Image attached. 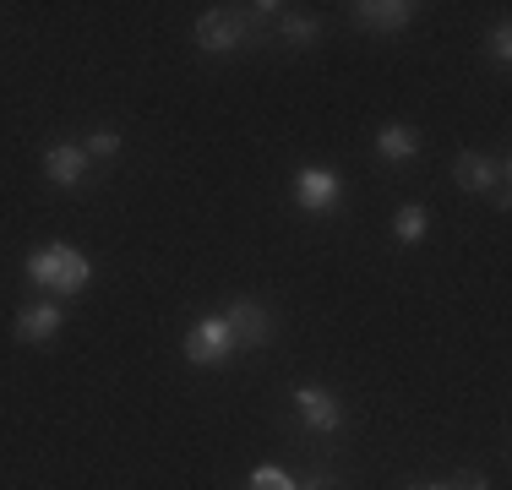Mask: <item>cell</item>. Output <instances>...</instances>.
Instances as JSON below:
<instances>
[{"instance_id": "cell-7", "label": "cell", "mask_w": 512, "mask_h": 490, "mask_svg": "<svg viewBox=\"0 0 512 490\" xmlns=\"http://www.w3.org/2000/svg\"><path fill=\"white\" fill-rule=\"evenodd\" d=\"M44 175H50V186H82V175H88V153H82V142H55L50 153H44Z\"/></svg>"}, {"instance_id": "cell-8", "label": "cell", "mask_w": 512, "mask_h": 490, "mask_svg": "<svg viewBox=\"0 0 512 490\" xmlns=\"http://www.w3.org/2000/svg\"><path fill=\"white\" fill-rule=\"evenodd\" d=\"M453 175H458L463 191H496V186H507V158L491 164V158H480V153H458Z\"/></svg>"}, {"instance_id": "cell-2", "label": "cell", "mask_w": 512, "mask_h": 490, "mask_svg": "<svg viewBox=\"0 0 512 490\" xmlns=\"http://www.w3.org/2000/svg\"><path fill=\"white\" fill-rule=\"evenodd\" d=\"M246 17L240 11H202L197 17V44L207 49V55H229V49L246 44Z\"/></svg>"}, {"instance_id": "cell-4", "label": "cell", "mask_w": 512, "mask_h": 490, "mask_svg": "<svg viewBox=\"0 0 512 490\" xmlns=\"http://www.w3.org/2000/svg\"><path fill=\"white\" fill-rule=\"evenodd\" d=\"M229 354H235V343H229L224 316H207V322H197L186 333V360L191 365H224Z\"/></svg>"}, {"instance_id": "cell-5", "label": "cell", "mask_w": 512, "mask_h": 490, "mask_svg": "<svg viewBox=\"0 0 512 490\" xmlns=\"http://www.w3.org/2000/svg\"><path fill=\"white\" fill-rule=\"evenodd\" d=\"M295 202L306 207V213H327V207L344 202V180H338L333 169H300L295 175Z\"/></svg>"}, {"instance_id": "cell-1", "label": "cell", "mask_w": 512, "mask_h": 490, "mask_svg": "<svg viewBox=\"0 0 512 490\" xmlns=\"http://www.w3.org/2000/svg\"><path fill=\"white\" fill-rule=\"evenodd\" d=\"M28 278L39 289H55V294H82L93 278V262L77 245H44V251L28 256Z\"/></svg>"}, {"instance_id": "cell-13", "label": "cell", "mask_w": 512, "mask_h": 490, "mask_svg": "<svg viewBox=\"0 0 512 490\" xmlns=\"http://www.w3.org/2000/svg\"><path fill=\"white\" fill-rule=\"evenodd\" d=\"M246 490H300V485L289 480L284 469H273V463H262V469H256L251 480H246Z\"/></svg>"}, {"instance_id": "cell-19", "label": "cell", "mask_w": 512, "mask_h": 490, "mask_svg": "<svg viewBox=\"0 0 512 490\" xmlns=\"http://www.w3.org/2000/svg\"><path fill=\"white\" fill-rule=\"evenodd\" d=\"M409 490H447V485H409Z\"/></svg>"}, {"instance_id": "cell-11", "label": "cell", "mask_w": 512, "mask_h": 490, "mask_svg": "<svg viewBox=\"0 0 512 490\" xmlns=\"http://www.w3.org/2000/svg\"><path fill=\"white\" fill-rule=\"evenodd\" d=\"M60 333V305H28L17 316V338L22 343H50Z\"/></svg>"}, {"instance_id": "cell-14", "label": "cell", "mask_w": 512, "mask_h": 490, "mask_svg": "<svg viewBox=\"0 0 512 490\" xmlns=\"http://www.w3.org/2000/svg\"><path fill=\"white\" fill-rule=\"evenodd\" d=\"M278 28H284L289 44H311L316 39V17H295V11H284V17H278Z\"/></svg>"}, {"instance_id": "cell-3", "label": "cell", "mask_w": 512, "mask_h": 490, "mask_svg": "<svg viewBox=\"0 0 512 490\" xmlns=\"http://www.w3.org/2000/svg\"><path fill=\"white\" fill-rule=\"evenodd\" d=\"M224 327H229V343H235V349H262V343L273 338V322H267V311L256 300H235V305H229Z\"/></svg>"}, {"instance_id": "cell-10", "label": "cell", "mask_w": 512, "mask_h": 490, "mask_svg": "<svg viewBox=\"0 0 512 490\" xmlns=\"http://www.w3.org/2000/svg\"><path fill=\"white\" fill-rule=\"evenodd\" d=\"M414 153H420V131L414 126H382L376 131V158H387V164H409Z\"/></svg>"}, {"instance_id": "cell-15", "label": "cell", "mask_w": 512, "mask_h": 490, "mask_svg": "<svg viewBox=\"0 0 512 490\" xmlns=\"http://www.w3.org/2000/svg\"><path fill=\"white\" fill-rule=\"evenodd\" d=\"M82 153H88V158H115L120 153V137H115V131H93V137L82 142Z\"/></svg>"}, {"instance_id": "cell-9", "label": "cell", "mask_w": 512, "mask_h": 490, "mask_svg": "<svg viewBox=\"0 0 512 490\" xmlns=\"http://www.w3.org/2000/svg\"><path fill=\"white\" fill-rule=\"evenodd\" d=\"M355 17H360V28H371V33H398V28H409L414 6L409 0H360Z\"/></svg>"}, {"instance_id": "cell-18", "label": "cell", "mask_w": 512, "mask_h": 490, "mask_svg": "<svg viewBox=\"0 0 512 490\" xmlns=\"http://www.w3.org/2000/svg\"><path fill=\"white\" fill-rule=\"evenodd\" d=\"M300 490H333V480H327V474H322V480H306Z\"/></svg>"}, {"instance_id": "cell-16", "label": "cell", "mask_w": 512, "mask_h": 490, "mask_svg": "<svg viewBox=\"0 0 512 490\" xmlns=\"http://www.w3.org/2000/svg\"><path fill=\"white\" fill-rule=\"evenodd\" d=\"M491 60H496V66H507V60H512V28H507V22H496V28H491Z\"/></svg>"}, {"instance_id": "cell-12", "label": "cell", "mask_w": 512, "mask_h": 490, "mask_svg": "<svg viewBox=\"0 0 512 490\" xmlns=\"http://www.w3.org/2000/svg\"><path fill=\"white\" fill-rule=\"evenodd\" d=\"M425 229H431V213H425L420 202L398 207V218H393V235L404 240V245H420V240H425Z\"/></svg>"}, {"instance_id": "cell-17", "label": "cell", "mask_w": 512, "mask_h": 490, "mask_svg": "<svg viewBox=\"0 0 512 490\" xmlns=\"http://www.w3.org/2000/svg\"><path fill=\"white\" fill-rule=\"evenodd\" d=\"M447 490H485V474H474V469H463V474H458V480H453V485H447Z\"/></svg>"}, {"instance_id": "cell-6", "label": "cell", "mask_w": 512, "mask_h": 490, "mask_svg": "<svg viewBox=\"0 0 512 490\" xmlns=\"http://www.w3.org/2000/svg\"><path fill=\"white\" fill-rule=\"evenodd\" d=\"M295 409H300V420H306L311 431H322V436L344 431V409H338V398L322 392V387H295Z\"/></svg>"}]
</instances>
